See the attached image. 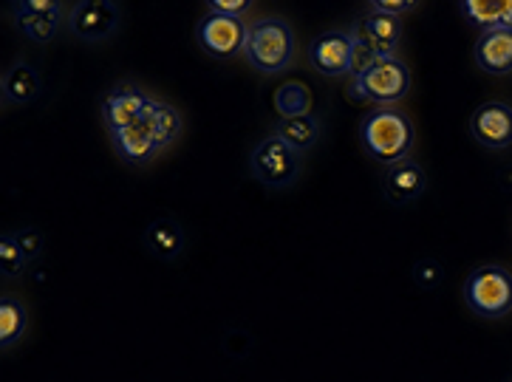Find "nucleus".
<instances>
[{
	"label": "nucleus",
	"mask_w": 512,
	"mask_h": 382,
	"mask_svg": "<svg viewBox=\"0 0 512 382\" xmlns=\"http://www.w3.org/2000/svg\"><path fill=\"white\" fill-rule=\"evenodd\" d=\"M17 6H23L26 12H34V15H60L66 9L57 0H26V3H17Z\"/></svg>",
	"instance_id": "obj_28"
},
{
	"label": "nucleus",
	"mask_w": 512,
	"mask_h": 382,
	"mask_svg": "<svg viewBox=\"0 0 512 382\" xmlns=\"http://www.w3.org/2000/svg\"><path fill=\"white\" fill-rule=\"evenodd\" d=\"M320 119L309 114V117H295V119H281L278 125H275V136L283 139L289 148H295L298 153H306V150H312L317 145V139H320Z\"/></svg>",
	"instance_id": "obj_18"
},
{
	"label": "nucleus",
	"mask_w": 512,
	"mask_h": 382,
	"mask_svg": "<svg viewBox=\"0 0 512 382\" xmlns=\"http://www.w3.org/2000/svg\"><path fill=\"white\" fill-rule=\"evenodd\" d=\"M26 326H29L26 306L17 298H12V295H3L0 298V349H12L17 340L26 334Z\"/></svg>",
	"instance_id": "obj_20"
},
{
	"label": "nucleus",
	"mask_w": 512,
	"mask_h": 382,
	"mask_svg": "<svg viewBox=\"0 0 512 382\" xmlns=\"http://www.w3.org/2000/svg\"><path fill=\"white\" fill-rule=\"evenodd\" d=\"M309 63L323 77H351L354 74V37L351 32H326L309 46Z\"/></svg>",
	"instance_id": "obj_8"
},
{
	"label": "nucleus",
	"mask_w": 512,
	"mask_h": 382,
	"mask_svg": "<svg viewBox=\"0 0 512 382\" xmlns=\"http://www.w3.org/2000/svg\"><path fill=\"white\" fill-rule=\"evenodd\" d=\"M12 12H15L17 29L32 43H51L63 26V12L60 15H34V12H26L23 6H15Z\"/></svg>",
	"instance_id": "obj_21"
},
{
	"label": "nucleus",
	"mask_w": 512,
	"mask_h": 382,
	"mask_svg": "<svg viewBox=\"0 0 512 382\" xmlns=\"http://www.w3.org/2000/svg\"><path fill=\"white\" fill-rule=\"evenodd\" d=\"M413 281L419 283L422 289H436L439 281H442V266L436 264V261H430V258L419 261L416 269H413Z\"/></svg>",
	"instance_id": "obj_25"
},
{
	"label": "nucleus",
	"mask_w": 512,
	"mask_h": 382,
	"mask_svg": "<svg viewBox=\"0 0 512 382\" xmlns=\"http://www.w3.org/2000/svg\"><path fill=\"white\" fill-rule=\"evenodd\" d=\"M111 136H114L116 153H119L128 165H148L150 159L162 150V145H159V139H156V133H153V128H150L148 122H139V125H133L128 131L111 133Z\"/></svg>",
	"instance_id": "obj_14"
},
{
	"label": "nucleus",
	"mask_w": 512,
	"mask_h": 382,
	"mask_svg": "<svg viewBox=\"0 0 512 382\" xmlns=\"http://www.w3.org/2000/svg\"><path fill=\"white\" fill-rule=\"evenodd\" d=\"M145 247L159 261H176L184 252V230L173 218H156L145 227Z\"/></svg>",
	"instance_id": "obj_16"
},
{
	"label": "nucleus",
	"mask_w": 512,
	"mask_h": 382,
	"mask_svg": "<svg viewBox=\"0 0 512 382\" xmlns=\"http://www.w3.org/2000/svg\"><path fill=\"white\" fill-rule=\"evenodd\" d=\"M0 91L9 105H29L40 97V74L32 63L17 60L3 71L0 77Z\"/></svg>",
	"instance_id": "obj_15"
},
{
	"label": "nucleus",
	"mask_w": 512,
	"mask_h": 382,
	"mask_svg": "<svg viewBox=\"0 0 512 382\" xmlns=\"http://www.w3.org/2000/svg\"><path fill=\"white\" fill-rule=\"evenodd\" d=\"M17 244H20V250L26 252V258L34 261L40 252H43V235L37 233V230H17Z\"/></svg>",
	"instance_id": "obj_27"
},
{
	"label": "nucleus",
	"mask_w": 512,
	"mask_h": 382,
	"mask_svg": "<svg viewBox=\"0 0 512 382\" xmlns=\"http://www.w3.org/2000/svg\"><path fill=\"white\" fill-rule=\"evenodd\" d=\"M354 32L360 34L365 43L377 51L380 60H394V57H397L399 43H402V20H399V17L368 12V15H363V20L354 26Z\"/></svg>",
	"instance_id": "obj_12"
},
{
	"label": "nucleus",
	"mask_w": 512,
	"mask_h": 382,
	"mask_svg": "<svg viewBox=\"0 0 512 382\" xmlns=\"http://www.w3.org/2000/svg\"><path fill=\"white\" fill-rule=\"evenodd\" d=\"M249 26L244 20H232L221 15H204L196 26L199 46L215 60H230L235 54H244Z\"/></svg>",
	"instance_id": "obj_6"
},
{
	"label": "nucleus",
	"mask_w": 512,
	"mask_h": 382,
	"mask_svg": "<svg viewBox=\"0 0 512 382\" xmlns=\"http://www.w3.org/2000/svg\"><path fill=\"white\" fill-rule=\"evenodd\" d=\"M365 91V100L374 102L377 108H391L399 100L408 97L411 91V71L408 66L394 57V60H380L374 68H368L360 77Z\"/></svg>",
	"instance_id": "obj_5"
},
{
	"label": "nucleus",
	"mask_w": 512,
	"mask_h": 382,
	"mask_svg": "<svg viewBox=\"0 0 512 382\" xmlns=\"http://www.w3.org/2000/svg\"><path fill=\"white\" fill-rule=\"evenodd\" d=\"M150 102H153V97H148L139 85H116L114 91H108V97L102 100V122L108 125L111 133L128 131L145 119Z\"/></svg>",
	"instance_id": "obj_9"
},
{
	"label": "nucleus",
	"mask_w": 512,
	"mask_h": 382,
	"mask_svg": "<svg viewBox=\"0 0 512 382\" xmlns=\"http://www.w3.org/2000/svg\"><path fill=\"white\" fill-rule=\"evenodd\" d=\"M295 51H298V40L289 20L272 15L249 23L244 57L255 71L269 74V77L283 74L295 63Z\"/></svg>",
	"instance_id": "obj_2"
},
{
	"label": "nucleus",
	"mask_w": 512,
	"mask_h": 382,
	"mask_svg": "<svg viewBox=\"0 0 512 382\" xmlns=\"http://www.w3.org/2000/svg\"><path fill=\"white\" fill-rule=\"evenodd\" d=\"M476 66L487 74H512V29H490L476 40Z\"/></svg>",
	"instance_id": "obj_13"
},
{
	"label": "nucleus",
	"mask_w": 512,
	"mask_h": 382,
	"mask_svg": "<svg viewBox=\"0 0 512 382\" xmlns=\"http://www.w3.org/2000/svg\"><path fill=\"white\" fill-rule=\"evenodd\" d=\"M360 139H363L365 153L374 162L391 167L402 159H411L416 131H413L411 119L397 108H374L371 114L363 117Z\"/></svg>",
	"instance_id": "obj_1"
},
{
	"label": "nucleus",
	"mask_w": 512,
	"mask_h": 382,
	"mask_svg": "<svg viewBox=\"0 0 512 382\" xmlns=\"http://www.w3.org/2000/svg\"><path fill=\"white\" fill-rule=\"evenodd\" d=\"M462 15L479 29H512V0H462Z\"/></svg>",
	"instance_id": "obj_17"
},
{
	"label": "nucleus",
	"mask_w": 512,
	"mask_h": 382,
	"mask_svg": "<svg viewBox=\"0 0 512 382\" xmlns=\"http://www.w3.org/2000/svg\"><path fill=\"white\" fill-rule=\"evenodd\" d=\"M26 264H29V258H26V252L20 250L17 235H3V238H0V272H3V278H15V275H20V272L26 269Z\"/></svg>",
	"instance_id": "obj_23"
},
{
	"label": "nucleus",
	"mask_w": 512,
	"mask_h": 382,
	"mask_svg": "<svg viewBox=\"0 0 512 382\" xmlns=\"http://www.w3.org/2000/svg\"><path fill=\"white\" fill-rule=\"evenodd\" d=\"M300 156L295 148H289L283 139H278L275 133L261 139L252 153H249V170L258 182L272 190H286L298 182L300 176Z\"/></svg>",
	"instance_id": "obj_4"
},
{
	"label": "nucleus",
	"mask_w": 512,
	"mask_h": 382,
	"mask_svg": "<svg viewBox=\"0 0 512 382\" xmlns=\"http://www.w3.org/2000/svg\"><path fill=\"white\" fill-rule=\"evenodd\" d=\"M464 303L473 315L498 320L512 312V272L501 264L473 269L464 281Z\"/></svg>",
	"instance_id": "obj_3"
},
{
	"label": "nucleus",
	"mask_w": 512,
	"mask_h": 382,
	"mask_svg": "<svg viewBox=\"0 0 512 382\" xmlns=\"http://www.w3.org/2000/svg\"><path fill=\"white\" fill-rule=\"evenodd\" d=\"M416 9L413 0H371L368 3V12H377V15H388V17H402Z\"/></svg>",
	"instance_id": "obj_26"
},
{
	"label": "nucleus",
	"mask_w": 512,
	"mask_h": 382,
	"mask_svg": "<svg viewBox=\"0 0 512 382\" xmlns=\"http://www.w3.org/2000/svg\"><path fill=\"white\" fill-rule=\"evenodd\" d=\"M142 122H148L150 128H153V133H156V139H159L162 148H167V145L182 133V114H179V108H173L170 102H150L148 114H145Z\"/></svg>",
	"instance_id": "obj_22"
},
{
	"label": "nucleus",
	"mask_w": 512,
	"mask_h": 382,
	"mask_svg": "<svg viewBox=\"0 0 512 382\" xmlns=\"http://www.w3.org/2000/svg\"><path fill=\"white\" fill-rule=\"evenodd\" d=\"M425 190H428V173L416 159H402L397 165L385 167L382 173V193L397 207L422 199Z\"/></svg>",
	"instance_id": "obj_11"
},
{
	"label": "nucleus",
	"mask_w": 512,
	"mask_h": 382,
	"mask_svg": "<svg viewBox=\"0 0 512 382\" xmlns=\"http://www.w3.org/2000/svg\"><path fill=\"white\" fill-rule=\"evenodd\" d=\"M312 105V91H309V85L300 83V80H286L275 91V111H278L281 119L309 117L312 114Z\"/></svg>",
	"instance_id": "obj_19"
},
{
	"label": "nucleus",
	"mask_w": 512,
	"mask_h": 382,
	"mask_svg": "<svg viewBox=\"0 0 512 382\" xmlns=\"http://www.w3.org/2000/svg\"><path fill=\"white\" fill-rule=\"evenodd\" d=\"M249 12V0H210L207 3V15H221L241 20Z\"/></svg>",
	"instance_id": "obj_24"
},
{
	"label": "nucleus",
	"mask_w": 512,
	"mask_h": 382,
	"mask_svg": "<svg viewBox=\"0 0 512 382\" xmlns=\"http://www.w3.org/2000/svg\"><path fill=\"white\" fill-rule=\"evenodd\" d=\"M346 94H348V100L354 102V105H360V102H368V100H365V91H363V83H360V77H351V80H348Z\"/></svg>",
	"instance_id": "obj_29"
},
{
	"label": "nucleus",
	"mask_w": 512,
	"mask_h": 382,
	"mask_svg": "<svg viewBox=\"0 0 512 382\" xmlns=\"http://www.w3.org/2000/svg\"><path fill=\"white\" fill-rule=\"evenodd\" d=\"M68 29L83 43H102L119 29V6L111 0H80L71 6Z\"/></svg>",
	"instance_id": "obj_7"
},
{
	"label": "nucleus",
	"mask_w": 512,
	"mask_h": 382,
	"mask_svg": "<svg viewBox=\"0 0 512 382\" xmlns=\"http://www.w3.org/2000/svg\"><path fill=\"white\" fill-rule=\"evenodd\" d=\"M470 136L487 150H507L512 145V105L490 100L481 102L470 117Z\"/></svg>",
	"instance_id": "obj_10"
}]
</instances>
